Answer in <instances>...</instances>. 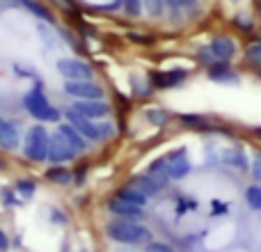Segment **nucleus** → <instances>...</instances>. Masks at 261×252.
Segmentation results:
<instances>
[{
	"mask_svg": "<svg viewBox=\"0 0 261 252\" xmlns=\"http://www.w3.org/2000/svg\"><path fill=\"white\" fill-rule=\"evenodd\" d=\"M144 252H174V250H172V245L163 243V241H149Z\"/></svg>",
	"mask_w": 261,
	"mask_h": 252,
	"instance_id": "2f4dec72",
	"label": "nucleus"
},
{
	"mask_svg": "<svg viewBox=\"0 0 261 252\" xmlns=\"http://www.w3.org/2000/svg\"><path fill=\"white\" fill-rule=\"evenodd\" d=\"M50 220H55V222H67L64 220V216L60 211H50Z\"/></svg>",
	"mask_w": 261,
	"mask_h": 252,
	"instance_id": "4c0bfd02",
	"label": "nucleus"
},
{
	"mask_svg": "<svg viewBox=\"0 0 261 252\" xmlns=\"http://www.w3.org/2000/svg\"><path fill=\"white\" fill-rule=\"evenodd\" d=\"M58 71L67 81H92V67L76 58H62L58 62Z\"/></svg>",
	"mask_w": 261,
	"mask_h": 252,
	"instance_id": "20e7f679",
	"label": "nucleus"
},
{
	"mask_svg": "<svg viewBox=\"0 0 261 252\" xmlns=\"http://www.w3.org/2000/svg\"><path fill=\"white\" fill-rule=\"evenodd\" d=\"M252 172H254V177H257V181H261V154H257V156H254Z\"/></svg>",
	"mask_w": 261,
	"mask_h": 252,
	"instance_id": "72a5a7b5",
	"label": "nucleus"
},
{
	"mask_svg": "<svg viewBox=\"0 0 261 252\" xmlns=\"http://www.w3.org/2000/svg\"><path fill=\"white\" fill-rule=\"evenodd\" d=\"M222 161H225L227 165H231V167L248 170V158H245V154L241 152V149H227V152L222 154Z\"/></svg>",
	"mask_w": 261,
	"mask_h": 252,
	"instance_id": "6ab92c4d",
	"label": "nucleus"
},
{
	"mask_svg": "<svg viewBox=\"0 0 261 252\" xmlns=\"http://www.w3.org/2000/svg\"><path fill=\"white\" fill-rule=\"evenodd\" d=\"M14 190H16L23 199H30V197H35V193H37V184H35V179H18Z\"/></svg>",
	"mask_w": 261,
	"mask_h": 252,
	"instance_id": "412c9836",
	"label": "nucleus"
},
{
	"mask_svg": "<svg viewBox=\"0 0 261 252\" xmlns=\"http://www.w3.org/2000/svg\"><path fill=\"white\" fill-rule=\"evenodd\" d=\"M179 122L184 126H188V129H195V131L211 129V124H208L204 117H199V115H179Z\"/></svg>",
	"mask_w": 261,
	"mask_h": 252,
	"instance_id": "aec40b11",
	"label": "nucleus"
},
{
	"mask_svg": "<svg viewBox=\"0 0 261 252\" xmlns=\"http://www.w3.org/2000/svg\"><path fill=\"white\" fill-rule=\"evenodd\" d=\"M0 193H3V202L7 204V207H16V204H21V199H16L18 193L14 188H3Z\"/></svg>",
	"mask_w": 261,
	"mask_h": 252,
	"instance_id": "7c9ffc66",
	"label": "nucleus"
},
{
	"mask_svg": "<svg viewBox=\"0 0 261 252\" xmlns=\"http://www.w3.org/2000/svg\"><path fill=\"white\" fill-rule=\"evenodd\" d=\"M257 41H261V30H259V35H257Z\"/></svg>",
	"mask_w": 261,
	"mask_h": 252,
	"instance_id": "ea45409f",
	"label": "nucleus"
},
{
	"mask_svg": "<svg viewBox=\"0 0 261 252\" xmlns=\"http://www.w3.org/2000/svg\"><path fill=\"white\" fill-rule=\"evenodd\" d=\"M142 7L147 9L149 16L158 18V16H163V9H165V0H142Z\"/></svg>",
	"mask_w": 261,
	"mask_h": 252,
	"instance_id": "bb28decb",
	"label": "nucleus"
},
{
	"mask_svg": "<svg viewBox=\"0 0 261 252\" xmlns=\"http://www.w3.org/2000/svg\"><path fill=\"white\" fill-rule=\"evenodd\" d=\"M21 3L23 5H25V7L28 9H30V12L32 14H35V16H39V18H44V21H53V14H50L48 12V9H46V7H41V5L39 3H35V0H21Z\"/></svg>",
	"mask_w": 261,
	"mask_h": 252,
	"instance_id": "393cba45",
	"label": "nucleus"
},
{
	"mask_svg": "<svg viewBox=\"0 0 261 252\" xmlns=\"http://www.w3.org/2000/svg\"><path fill=\"white\" fill-rule=\"evenodd\" d=\"M234 23H236V28L239 30H245V32H252V18H250V14H236V18H234Z\"/></svg>",
	"mask_w": 261,
	"mask_h": 252,
	"instance_id": "c85d7f7f",
	"label": "nucleus"
},
{
	"mask_svg": "<svg viewBox=\"0 0 261 252\" xmlns=\"http://www.w3.org/2000/svg\"><path fill=\"white\" fill-rule=\"evenodd\" d=\"M197 60H199V62H204V64H206V67H211V64L216 62V55H213L211 46H204V48H199Z\"/></svg>",
	"mask_w": 261,
	"mask_h": 252,
	"instance_id": "c756f323",
	"label": "nucleus"
},
{
	"mask_svg": "<svg viewBox=\"0 0 261 252\" xmlns=\"http://www.w3.org/2000/svg\"><path fill=\"white\" fill-rule=\"evenodd\" d=\"M234 3H239V0H234Z\"/></svg>",
	"mask_w": 261,
	"mask_h": 252,
	"instance_id": "c03bdc74",
	"label": "nucleus"
},
{
	"mask_svg": "<svg viewBox=\"0 0 261 252\" xmlns=\"http://www.w3.org/2000/svg\"><path fill=\"white\" fill-rule=\"evenodd\" d=\"M188 71L186 69H170V71H156L151 73V85L158 90H167V87H176L179 83L186 81Z\"/></svg>",
	"mask_w": 261,
	"mask_h": 252,
	"instance_id": "9b49d317",
	"label": "nucleus"
},
{
	"mask_svg": "<svg viewBox=\"0 0 261 252\" xmlns=\"http://www.w3.org/2000/svg\"><path fill=\"white\" fill-rule=\"evenodd\" d=\"M48 144H50V135L48 131L41 124L30 126L25 133V140H23V152H25V158L32 163H41L48 158Z\"/></svg>",
	"mask_w": 261,
	"mask_h": 252,
	"instance_id": "7ed1b4c3",
	"label": "nucleus"
},
{
	"mask_svg": "<svg viewBox=\"0 0 261 252\" xmlns=\"http://www.w3.org/2000/svg\"><path fill=\"white\" fill-rule=\"evenodd\" d=\"M211 51L216 55V62H231L236 55V41L227 35H218L211 39Z\"/></svg>",
	"mask_w": 261,
	"mask_h": 252,
	"instance_id": "9d476101",
	"label": "nucleus"
},
{
	"mask_svg": "<svg viewBox=\"0 0 261 252\" xmlns=\"http://www.w3.org/2000/svg\"><path fill=\"white\" fill-rule=\"evenodd\" d=\"M252 131H254V133H257V135H261V126H254Z\"/></svg>",
	"mask_w": 261,
	"mask_h": 252,
	"instance_id": "58836bf2",
	"label": "nucleus"
},
{
	"mask_svg": "<svg viewBox=\"0 0 261 252\" xmlns=\"http://www.w3.org/2000/svg\"><path fill=\"white\" fill-rule=\"evenodd\" d=\"M259 16H261V5H259Z\"/></svg>",
	"mask_w": 261,
	"mask_h": 252,
	"instance_id": "79ce46f5",
	"label": "nucleus"
},
{
	"mask_svg": "<svg viewBox=\"0 0 261 252\" xmlns=\"http://www.w3.org/2000/svg\"><path fill=\"white\" fill-rule=\"evenodd\" d=\"M130 39H133V41H138V44H149V41H151V39H149V37H138V32H130Z\"/></svg>",
	"mask_w": 261,
	"mask_h": 252,
	"instance_id": "c9c22d12",
	"label": "nucleus"
},
{
	"mask_svg": "<svg viewBox=\"0 0 261 252\" xmlns=\"http://www.w3.org/2000/svg\"><path fill=\"white\" fill-rule=\"evenodd\" d=\"M133 186H135L138 190H142L147 197H153V195H158L163 188H165V186H163L158 179H153L151 174H140V177H135V179H133Z\"/></svg>",
	"mask_w": 261,
	"mask_h": 252,
	"instance_id": "dca6fc26",
	"label": "nucleus"
},
{
	"mask_svg": "<svg viewBox=\"0 0 261 252\" xmlns=\"http://www.w3.org/2000/svg\"><path fill=\"white\" fill-rule=\"evenodd\" d=\"M108 211L115 213L117 218H126V220H142V207H135V204L126 202V199H119V197L110 199Z\"/></svg>",
	"mask_w": 261,
	"mask_h": 252,
	"instance_id": "f8f14e48",
	"label": "nucleus"
},
{
	"mask_svg": "<svg viewBox=\"0 0 261 252\" xmlns=\"http://www.w3.org/2000/svg\"><path fill=\"white\" fill-rule=\"evenodd\" d=\"M64 117H67V122L73 126V129L78 131V133L83 135V138H87V140H92V142H96V140H101V135H99V126H96L92 119H87V117H83L81 113H76L73 108H67L64 110Z\"/></svg>",
	"mask_w": 261,
	"mask_h": 252,
	"instance_id": "0eeeda50",
	"label": "nucleus"
},
{
	"mask_svg": "<svg viewBox=\"0 0 261 252\" xmlns=\"http://www.w3.org/2000/svg\"><path fill=\"white\" fill-rule=\"evenodd\" d=\"M144 117H147L153 126H165L167 122H170V113L163 110V108H149L147 113H144Z\"/></svg>",
	"mask_w": 261,
	"mask_h": 252,
	"instance_id": "4be33fe9",
	"label": "nucleus"
},
{
	"mask_svg": "<svg viewBox=\"0 0 261 252\" xmlns=\"http://www.w3.org/2000/svg\"><path fill=\"white\" fill-rule=\"evenodd\" d=\"M257 76H259V78H261V71H257Z\"/></svg>",
	"mask_w": 261,
	"mask_h": 252,
	"instance_id": "37998d69",
	"label": "nucleus"
},
{
	"mask_svg": "<svg viewBox=\"0 0 261 252\" xmlns=\"http://www.w3.org/2000/svg\"><path fill=\"white\" fill-rule=\"evenodd\" d=\"M46 179L50 181V184H58V186H67L73 181V172L67 170V167L62 165H53L46 170Z\"/></svg>",
	"mask_w": 261,
	"mask_h": 252,
	"instance_id": "a211bd4d",
	"label": "nucleus"
},
{
	"mask_svg": "<svg viewBox=\"0 0 261 252\" xmlns=\"http://www.w3.org/2000/svg\"><path fill=\"white\" fill-rule=\"evenodd\" d=\"M64 92L78 101L101 99V96H103V87L92 83V81H67L64 83Z\"/></svg>",
	"mask_w": 261,
	"mask_h": 252,
	"instance_id": "39448f33",
	"label": "nucleus"
},
{
	"mask_svg": "<svg viewBox=\"0 0 261 252\" xmlns=\"http://www.w3.org/2000/svg\"><path fill=\"white\" fill-rule=\"evenodd\" d=\"M18 144H21L18 126L5 119V124L0 126V149H5V152H14Z\"/></svg>",
	"mask_w": 261,
	"mask_h": 252,
	"instance_id": "4468645a",
	"label": "nucleus"
},
{
	"mask_svg": "<svg viewBox=\"0 0 261 252\" xmlns=\"http://www.w3.org/2000/svg\"><path fill=\"white\" fill-rule=\"evenodd\" d=\"M165 161H167V174H170V179H184V177L190 172V161L186 158L184 147L170 152L165 156Z\"/></svg>",
	"mask_w": 261,
	"mask_h": 252,
	"instance_id": "6e6552de",
	"label": "nucleus"
},
{
	"mask_svg": "<svg viewBox=\"0 0 261 252\" xmlns=\"http://www.w3.org/2000/svg\"><path fill=\"white\" fill-rule=\"evenodd\" d=\"M245 60L261 69V41H254V44H250L248 48H245Z\"/></svg>",
	"mask_w": 261,
	"mask_h": 252,
	"instance_id": "a878e982",
	"label": "nucleus"
},
{
	"mask_svg": "<svg viewBox=\"0 0 261 252\" xmlns=\"http://www.w3.org/2000/svg\"><path fill=\"white\" fill-rule=\"evenodd\" d=\"M245 202H248L250 209L261 211V186H250V188L245 190Z\"/></svg>",
	"mask_w": 261,
	"mask_h": 252,
	"instance_id": "5701e85b",
	"label": "nucleus"
},
{
	"mask_svg": "<svg viewBox=\"0 0 261 252\" xmlns=\"http://www.w3.org/2000/svg\"><path fill=\"white\" fill-rule=\"evenodd\" d=\"M208 69V78L211 81H216V83H229V85H236V83L241 81L239 78V73L231 69V64L229 62H213L211 67H206Z\"/></svg>",
	"mask_w": 261,
	"mask_h": 252,
	"instance_id": "ddd939ff",
	"label": "nucleus"
},
{
	"mask_svg": "<svg viewBox=\"0 0 261 252\" xmlns=\"http://www.w3.org/2000/svg\"><path fill=\"white\" fill-rule=\"evenodd\" d=\"M165 7H170V12L174 16H179L181 9H195L197 7V0H165Z\"/></svg>",
	"mask_w": 261,
	"mask_h": 252,
	"instance_id": "b1692460",
	"label": "nucleus"
},
{
	"mask_svg": "<svg viewBox=\"0 0 261 252\" xmlns=\"http://www.w3.org/2000/svg\"><path fill=\"white\" fill-rule=\"evenodd\" d=\"M76 113H81L83 117H87V119H103L106 115L110 113V106L108 104H103L101 99H87V101H76V104L71 106Z\"/></svg>",
	"mask_w": 261,
	"mask_h": 252,
	"instance_id": "1a4fd4ad",
	"label": "nucleus"
},
{
	"mask_svg": "<svg viewBox=\"0 0 261 252\" xmlns=\"http://www.w3.org/2000/svg\"><path fill=\"white\" fill-rule=\"evenodd\" d=\"M23 106H25V110L37 119V122H60V117H62V113L46 99L41 85L32 87V90L23 96Z\"/></svg>",
	"mask_w": 261,
	"mask_h": 252,
	"instance_id": "f03ea898",
	"label": "nucleus"
},
{
	"mask_svg": "<svg viewBox=\"0 0 261 252\" xmlns=\"http://www.w3.org/2000/svg\"><path fill=\"white\" fill-rule=\"evenodd\" d=\"M58 133L62 135V138L67 140V142L71 144L73 149H76V154H81V152H85V149H87V142H85L87 138H83V135L78 133V131L73 129V126L69 124V122H62V124H60V126H58Z\"/></svg>",
	"mask_w": 261,
	"mask_h": 252,
	"instance_id": "2eb2a0df",
	"label": "nucleus"
},
{
	"mask_svg": "<svg viewBox=\"0 0 261 252\" xmlns=\"http://www.w3.org/2000/svg\"><path fill=\"white\" fill-rule=\"evenodd\" d=\"M7 250H9V239H7V234L0 230V252H7Z\"/></svg>",
	"mask_w": 261,
	"mask_h": 252,
	"instance_id": "f704fd0d",
	"label": "nucleus"
},
{
	"mask_svg": "<svg viewBox=\"0 0 261 252\" xmlns=\"http://www.w3.org/2000/svg\"><path fill=\"white\" fill-rule=\"evenodd\" d=\"M227 204H218V202H213V213H227Z\"/></svg>",
	"mask_w": 261,
	"mask_h": 252,
	"instance_id": "e433bc0d",
	"label": "nucleus"
},
{
	"mask_svg": "<svg viewBox=\"0 0 261 252\" xmlns=\"http://www.w3.org/2000/svg\"><path fill=\"white\" fill-rule=\"evenodd\" d=\"M96 126H99V135H101V140H108V138H113V135H115V126L110 124V122H99Z\"/></svg>",
	"mask_w": 261,
	"mask_h": 252,
	"instance_id": "473e14b6",
	"label": "nucleus"
},
{
	"mask_svg": "<svg viewBox=\"0 0 261 252\" xmlns=\"http://www.w3.org/2000/svg\"><path fill=\"white\" fill-rule=\"evenodd\" d=\"M18 3H21V0H18Z\"/></svg>",
	"mask_w": 261,
	"mask_h": 252,
	"instance_id": "a18cd8bd",
	"label": "nucleus"
},
{
	"mask_svg": "<svg viewBox=\"0 0 261 252\" xmlns=\"http://www.w3.org/2000/svg\"><path fill=\"white\" fill-rule=\"evenodd\" d=\"M115 197H119V199H126V202H130V204H135V207H147V202H149V197L142 193V190H138L133 184L130 186H124V188H119L117 190V195Z\"/></svg>",
	"mask_w": 261,
	"mask_h": 252,
	"instance_id": "f3484780",
	"label": "nucleus"
},
{
	"mask_svg": "<svg viewBox=\"0 0 261 252\" xmlns=\"http://www.w3.org/2000/svg\"><path fill=\"white\" fill-rule=\"evenodd\" d=\"M106 236L115 243L122 245H140L151 241V232L140 220H126V218H115L106 225Z\"/></svg>",
	"mask_w": 261,
	"mask_h": 252,
	"instance_id": "f257e3e1",
	"label": "nucleus"
},
{
	"mask_svg": "<svg viewBox=\"0 0 261 252\" xmlns=\"http://www.w3.org/2000/svg\"><path fill=\"white\" fill-rule=\"evenodd\" d=\"M76 156H78L76 149H73L71 144L55 131V133L50 135V144H48V161L55 163V165H60V163H67Z\"/></svg>",
	"mask_w": 261,
	"mask_h": 252,
	"instance_id": "423d86ee",
	"label": "nucleus"
},
{
	"mask_svg": "<svg viewBox=\"0 0 261 252\" xmlns=\"http://www.w3.org/2000/svg\"><path fill=\"white\" fill-rule=\"evenodd\" d=\"M3 124H5V119H3V117H0V126H3Z\"/></svg>",
	"mask_w": 261,
	"mask_h": 252,
	"instance_id": "a19ab883",
	"label": "nucleus"
},
{
	"mask_svg": "<svg viewBox=\"0 0 261 252\" xmlns=\"http://www.w3.org/2000/svg\"><path fill=\"white\" fill-rule=\"evenodd\" d=\"M122 5L128 16H140V12H142V0H122Z\"/></svg>",
	"mask_w": 261,
	"mask_h": 252,
	"instance_id": "cd10ccee",
	"label": "nucleus"
}]
</instances>
